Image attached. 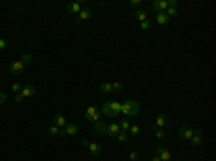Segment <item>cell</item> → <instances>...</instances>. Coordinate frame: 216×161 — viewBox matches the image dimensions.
<instances>
[{
    "instance_id": "cell-1",
    "label": "cell",
    "mask_w": 216,
    "mask_h": 161,
    "mask_svg": "<svg viewBox=\"0 0 216 161\" xmlns=\"http://www.w3.org/2000/svg\"><path fill=\"white\" fill-rule=\"evenodd\" d=\"M101 114H104L110 118L118 117L121 114V104L117 101H107L101 108Z\"/></svg>"
},
{
    "instance_id": "cell-2",
    "label": "cell",
    "mask_w": 216,
    "mask_h": 161,
    "mask_svg": "<svg viewBox=\"0 0 216 161\" xmlns=\"http://www.w3.org/2000/svg\"><path fill=\"white\" fill-rule=\"evenodd\" d=\"M140 112V105L137 101H125L124 104H121V114L127 115L128 118H133Z\"/></svg>"
},
{
    "instance_id": "cell-3",
    "label": "cell",
    "mask_w": 216,
    "mask_h": 161,
    "mask_svg": "<svg viewBox=\"0 0 216 161\" xmlns=\"http://www.w3.org/2000/svg\"><path fill=\"white\" fill-rule=\"evenodd\" d=\"M85 118H87L88 121H91V122H97V121H100V118H101V111H98L95 107L87 108V111H85Z\"/></svg>"
},
{
    "instance_id": "cell-4",
    "label": "cell",
    "mask_w": 216,
    "mask_h": 161,
    "mask_svg": "<svg viewBox=\"0 0 216 161\" xmlns=\"http://www.w3.org/2000/svg\"><path fill=\"white\" fill-rule=\"evenodd\" d=\"M23 68H25V65H23L22 61H15V62L10 63L9 70H10V74H12V75H19V74L23 72Z\"/></svg>"
},
{
    "instance_id": "cell-5",
    "label": "cell",
    "mask_w": 216,
    "mask_h": 161,
    "mask_svg": "<svg viewBox=\"0 0 216 161\" xmlns=\"http://www.w3.org/2000/svg\"><path fill=\"white\" fill-rule=\"evenodd\" d=\"M156 154H157V157L160 158L162 161H170L171 154H170V151H169L166 147H157Z\"/></svg>"
},
{
    "instance_id": "cell-6",
    "label": "cell",
    "mask_w": 216,
    "mask_h": 161,
    "mask_svg": "<svg viewBox=\"0 0 216 161\" xmlns=\"http://www.w3.org/2000/svg\"><path fill=\"white\" fill-rule=\"evenodd\" d=\"M179 134L182 138H184V140H192V137L195 135V129L190 128V127H187V125H184V127H180Z\"/></svg>"
},
{
    "instance_id": "cell-7",
    "label": "cell",
    "mask_w": 216,
    "mask_h": 161,
    "mask_svg": "<svg viewBox=\"0 0 216 161\" xmlns=\"http://www.w3.org/2000/svg\"><path fill=\"white\" fill-rule=\"evenodd\" d=\"M151 7L160 13V12H164V10H167V7H169V3H167V0H156V2H153Z\"/></svg>"
},
{
    "instance_id": "cell-8",
    "label": "cell",
    "mask_w": 216,
    "mask_h": 161,
    "mask_svg": "<svg viewBox=\"0 0 216 161\" xmlns=\"http://www.w3.org/2000/svg\"><path fill=\"white\" fill-rule=\"evenodd\" d=\"M92 129H94L95 132H98V134H104V135H107L108 125L105 124V122H102V121H97V122H94V125H92Z\"/></svg>"
},
{
    "instance_id": "cell-9",
    "label": "cell",
    "mask_w": 216,
    "mask_h": 161,
    "mask_svg": "<svg viewBox=\"0 0 216 161\" xmlns=\"http://www.w3.org/2000/svg\"><path fill=\"white\" fill-rule=\"evenodd\" d=\"M121 132V128L118 124H110L108 125V129H107V135L110 137H117L118 134Z\"/></svg>"
},
{
    "instance_id": "cell-10",
    "label": "cell",
    "mask_w": 216,
    "mask_h": 161,
    "mask_svg": "<svg viewBox=\"0 0 216 161\" xmlns=\"http://www.w3.org/2000/svg\"><path fill=\"white\" fill-rule=\"evenodd\" d=\"M67 10L69 13H79L81 12V3L79 2H71V3H68L67 4Z\"/></svg>"
},
{
    "instance_id": "cell-11",
    "label": "cell",
    "mask_w": 216,
    "mask_h": 161,
    "mask_svg": "<svg viewBox=\"0 0 216 161\" xmlns=\"http://www.w3.org/2000/svg\"><path fill=\"white\" fill-rule=\"evenodd\" d=\"M91 16H92L91 9H81V12H79V16H78V19H76V22L79 23L81 20H88Z\"/></svg>"
},
{
    "instance_id": "cell-12",
    "label": "cell",
    "mask_w": 216,
    "mask_h": 161,
    "mask_svg": "<svg viewBox=\"0 0 216 161\" xmlns=\"http://www.w3.org/2000/svg\"><path fill=\"white\" fill-rule=\"evenodd\" d=\"M88 150H89V153H91L92 155H98V154L102 151V147H101V144H98V142H89Z\"/></svg>"
},
{
    "instance_id": "cell-13",
    "label": "cell",
    "mask_w": 216,
    "mask_h": 161,
    "mask_svg": "<svg viewBox=\"0 0 216 161\" xmlns=\"http://www.w3.org/2000/svg\"><path fill=\"white\" fill-rule=\"evenodd\" d=\"M54 125L59 127V128H63L65 125H67V120H65V117L62 114H58V115L54 117Z\"/></svg>"
},
{
    "instance_id": "cell-14",
    "label": "cell",
    "mask_w": 216,
    "mask_h": 161,
    "mask_svg": "<svg viewBox=\"0 0 216 161\" xmlns=\"http://www.w3.org/2000/svg\"><path fill=\"white\" fill-rule=\"evenodd\" d=\"M169 20H170V17L167 16L164 12H160L156 15V22H157L158 25H167L169 23Z\"/></svg>"
},
{
    "instance_id": "cell-15",
    "label": "cell",
    "mask_w": 216,
    "mask_h": 161,
    "mask_svg": "<svg viewBox=\"0 0 216 161\" xmlns=\"http://www.w3.org/2000/svg\"><path fill=\"white\" fill-rule=\"evenodd\" d=\"M63 129H65L67 135H76L78 134V125L76 124H67L63 127Z\"/></svg>"
},
{
    "instance_id": "cell-16",
    "label": "cell",
    "mask_w": 216,
    "mask_h": 161,
    "mask_svg": "<svg viewBox=\"0 0 216 161\" xmlns=\"http://www.w3.org/2000/svg\"><path fill=\"white\" fill-rule=\"evenodd\" d=\"M192 144L195 145V147H199L202 144V129H196L195 131V135L192 137Z\"/></svg>"
},
{
    "instance_id": "cell-17",
    "label": "cell",
    "mask_w": 216,
    "mask_h": 161,
    "mask_svg": "<svg viewBox=\"0 0 216 161\" xmlns=\"http://www.w3.org/2000/svg\"><path fill=\"white\" fill-rule=\"evenodd\" d=\"M35 87H32V85H28V87H25L23 89L20 91V95L23 96V98H28V96H32L35 95Z\"/></svg>"
},
{
    "instance_id": "cell-18",
    "label": "cell",
    "mask_w": 216,
    "mask_h": 161,
    "mask_svg": "<svg viewBox=\"0 0 216 161\" xmlns=\"http://www.w3.org/2000/svg\"><path fill=\"white\" fill-rule=\"evenodd\" d=\"M167 124V115H158L157 118H156V127L157 128H163L164 125Z\"/></svg>"
},
{
    "instance_id": "cell-19",
    "label": "cell",
    "mask_w": 216,
    "mask_h": 161,
    "mask_svg": "<svg viewBox=\"0 0 216 161\" xmlns=\"http://www.w3.org/2000/svg\"><path fill=\"white\" fill-rule=\"evenodd\" d=\"M100 91L102 92V94H111L112 92V83L110 82H104V83H101V87H100Z\"/></svg>"
},
{
    "instance_id": "cell-20",
    "label": "cell",
    "mask_w": 216,
    "mask_h": 161,
    "mask_svg": "<svg viewBox=\"0 0 216 161\" xmlns=\"http://www.w3.org/2000/svg\"><path fill=\"white\" fill-rule=\"evenodd\" d=\"M134 17L138 19L140 22H144V20H147V13L144 10H136L134 12Z\"/></svg>"
},
{
    "instance_id": "cell-21",
    "label": "cell",
    "mask_w": 216,
    "mask_h": 161,
    "mask_svg": "<svg viewBox=\"0 0 216 161\" xmlns=\"http://www.w3.org/2000/svg\"><path fill=\"white\" fill-rule=\"evenodd\" d=\"M22 62H23V65H32V63H33V56H32V55L30 53H26V55H23V56H22Z\"/></svg>"
},
{
    "instance_id": "cell-22",
    "label": "cell",
    "mask_w": 216,
    "mask_h": 161,
    "mask_svg": "<svg viewBox=\"0 0 216 161\" xmlns=\"http://www.w3.org/2000/svg\"><path fill=\"white\" fill-rule=\"evenodd\" d=\"M118 125H120V128H121V132H127V129H130V122L127 118H123Z\"/></svg>"
},
{
    "instance_id": "cell-23",
    "label": "cell",
    "mask_w": 216,
    "mask_h": 161,
    "mask_svg": "<svg viewBox=\"0 0 216 161\" xmlns=\"http://www.w3.org/2000/svg\"><path fill=\"white\" fill-rule=\"evenodd\" d=\"M48 134L49 135H58L59 134V127H56V125H50V127H48Z\"/></svg>"
},
{
    "instance_id": "cell-24",
    "label": "cell",
    "mask_w": 216,
    "mask_h": 161,
    "mask_svg": "<svg viewBox=\"0 0 216 161\" xmlns=\"http://www.w3.org/2000/svg\"><path fill=\"white\" fill-rule=\"evenodd\" d=\"M167 16L170 17V16H177L179 15V10L176 7H167V13H166Z\"/></svg>"
},
{
    "instance_id": "cell-25",
    "label": "cell",
    "mask_w": 216,
    "mask_h": 161,
    "mask_svg": "<svg viewBox=\"0 0 216 161\" xmlns=\"http://www.w3.org/2000/svg\"><path fill=\"white\" fill-rule=\"evenodd\" d=\"M130 132H131V135H133V137L138 135V132H140V127H138V125H130Z\"/></svg>"
},
{
    "instance_id": "cell-26",
    "label": "cell",
    "mask_w": 216,
    "mask_h": 161,
    "mask_svg": "<svg viewBox=\"0 0 216 161\" xmlns=\"http://www.w3.org/2000/svg\"><path fill=\"white\" fill-rule=\"evenodd\" d=\"M117 140L120 141V142H128V138H127V134H125V132H120V134L117 135Z\"/></svg>"
},
{
    "instance_id": "cell-27",
    "label": "cell",
    "mask_w": 216,
    "mask_h": 161,
    "mask_svg": "<svg viewBox=\"0 0 216 161\" xmlns=\"http://www.w3.org/2000/svg\"><path fill=\"white\" fill-rule=\"evenodd\" d=\"M22 89H23V88H22V85L19 82H16V83H13L12 85V91L15 92V94H20Z\"/></svg>"
},
{
    "instance_id": "cell-28",
    "label": "cell",
    "mask_w": 216,
    "mask_h": 161,
    "mask_svg": "<svg viewBox=\"0 0 216 161\" xmlns=\"http://www.w3.org/2000/svg\"><path fill=\"white\" fill-rule=\"evenodd\" d=\"M140 28H141V30H150L151 29V23L149 20H144L140 23Z\"/></svg>"
},
{
    "instance_id": "cell-29",
    "label": "cell",
    "mask_w": 216,
    "mask_h": 161,
    "mask_svg": "<svg viewBox=\"0 0 216 161\" xmlns=\"http://www.w3.org/2000/svg\"><path fill=\"white\" fill-rule=\"evenodd\" d=\"M112 91H115V92H121L123 91V83L121 82H114L112 83Z\"/></svg>"
},
{
    "instance_id": "cell-30",
    "label": "cell",
    "mask_w": 216,
    "mask_h": 161,
    "mask_svg": "<svg viewBox=\"0 0 216 161\" xmlns=\"http://www.w3.org/2000/svg\"><path fill=\"white\" fill-rule=\"evenodd\" d=\"M156 137L162 140V138H164V137H166V132L163 131L162 128H157V129H156Z\"/></svg>"
},
{
    "instance_id": "cell-31",
    "label": "cell",
    "mask_w": 216,
    "mask_h": 161,
    "mask_svg": "<svg viewBox=\"0 0 216 161\" xmlns=\"http://www.w3.org/2000/svg\"><path fill=\"white\" fill-rule=\"evenodd\" d=\"M9 46V43H7V40L6 39H3V37H0V50H4L6 48Z\"/></svg>"
},
{
    "instance_id": "cell-32",
    "label": "cell",
    "mask_w": 216,
    "mask_h": 161,
    "mask_svg": "<svg viewBox=\"0 0 216 161\" xmlns=\"http://www.w3.org/2000/svg\"><path fill=\"white\" fill-rule=\"evenodd\" d=\"M6 101H7V95H6L4 92H0V105H2V104H4Z\"/></svg>"
},
{
    "instance_id": "cell-33",
    "label": "cell",
    "mask_w": 216,
    "mask_h": 161,
    "mask_svg": "<svg viewBox=\"0 0 216 161\" xmlns=\"http://www.w3.org/2000/svg\"><path fill=\"white\" fill-rule=\"evenodd\" d=\"M141 3H143L141 0H131V2H130V6H133V7H137V6H140Z\"/></svg>"
},
{
    "instance_id": "cell-34",
    "label": "cell",
    "mask_w": 216,
    "mask_h": 161,
    "mask_svg": "<svg viewBox=\"0 0 216 161\" xmlns=\"http://www.w3.org/2000/svg\"><path fill=\"white\" fill-rule=\"evenodd\" d=\"M138 158V153H136V151H131L130 153V160L131 161H136Z\"/></svg>"
},
{
    "instance_id": "cell-35",
    "label": "cell",
    "mask_w": 216,
    "mask_h": 161,
    "mask_svg": "<svg viewBox=\"0 0 216 161\" xmlns=\"http://www.w3.org/2000/svg\"><path fill=\"white\" fill-rule=\"evenodd\" d=\"M23 99H25V98H23L20 94H16V95H15V101H16L17 104H19V102H23Z\"/></svg>"
},
{
    "instance_id": "cell-36",
    "label": "cell",
    "mask_w": 216,
    "mask_h": 161,
    "mask_svg": "<svg viewBox=\"0 0 216 161\" xmlns=\"http://www.w3.org/2000/svg\"><path fill=\"white\" fill-rule=\"evenodd\" d=\"M167 3H169V7H176V6H177V3H179V2H177V0H169V2H167Z\"/></svg>"
},
{
    "instance_id": "cell-37",
    "label": "cell",
    "mask_w": 216,
    "mask_h": 161,
    "mask_svg": "<svg viewBox=\"0 0 216 161\" xmlns=\"http://www.w3.org/2000/svg\"><path fill=\"white\" fill-rule=\"evenodd\" d=\"M59 137H61V138H63V137L67 135V134H65V129L63 128H59V134H58Z\"/></svg>"
},
{
    "instance_id": "cell-38",
    "label": "cell",
    "mask_w": 216,
    "mask_h": 161,
    "mask_svg": "<svg viewBox=\"0 0 216 161\" xmlns=\"http://www.w3.org/2000/svg\"><path fill=\"white\" fill-rule=\"evenodd\" d=\"M82 145H84V147H88V145H89V141H88L87 138H84V140H82Z\"/></svg>"
},
{
    "instance_id": "cell-39",
    "label": "cell",
    "mask_w": 216,
    "mask_h": 161,
    "mask_svg": "<svg viewBox=\"0 0 216 161\" xmlns=\"http://www.w3.org/2000/svg\"><path fill=\"white\" fill-rule=\"evenodd\" d=\"M151 161H162V160H160V158H158V157H157V155H156V157H154V158H153V160H151Z\"/></svg>"
}]
</instances>
